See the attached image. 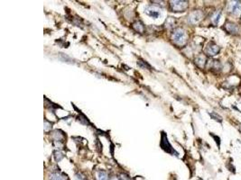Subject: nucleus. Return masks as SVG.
<instances>
[{
  "label": "nucleus",
  "mask_w": 241,
  "mask_h": 180,
  "mask_svg": "<svg viewBox=\"0 0 241 180\" xmlns=\"http://www.w3.org/2000/svg\"><path fill=\"white\" fill-rule=\"evenodd\" d=\"M171 8L173 12H184L188 8L187 1H171Z\"/></svg>",
  "instance_id": "nucleus-2"
},
{
  "label": "nucleus",
  "mask_w": 241,
  "mask_h": 180,
  "mask_svg": "<svg viewBox=\"0 0 241 180\" xmlns=\"http://www.w3.org/2000/svg\"><path fill=\"white\" fill-rule=\"evenodd\" d=\"M220 16H221V11H216V12L213 13V15H211L210 20H211V22H212L215 25H217L218 23L220 22Z\"/></svg>",
  "instance_id": "nucleus-9"
},
{
  "label": "nucleus",
  "mask_w": 241,
  "mask_h": 180,
  "mask_svg": "<svg viewBox=\"0 0 241 180\" xmlns=\"http://www.w3.org/2000/svg\"><path fill=\"white\" fill-rule=\"evenodd\" d=\"M173 41L178 45H183L186 43V33L182 28H176L173 32Z\"/></svg>",
  "instance_id": "nucleus-1"
},
{
  "label": "nucleus",
  "mask_w": 241,
  "mask_h": 180,
  "mask_svg": "<svg viewBox=\"0 0 241 180\" xmlns=\"http://www.w3.org/2000/svg\"><path fill=\"white\" fill-rule=\"evenodd\" d=\"M137 64H138V66L141 67L142 69H145V68H148V69H149V68H150V66H149L147 62H145V61H139L137 62Z\"/></svg>",
  "instance_id": "nucleus-14"
},
{
  "label": "nucleus",
  "mask_w": 241,
  "mask_h": 180,
  "mask_svg": "<svg viewBox=\"0 0 241 180\" xmlns=\"http://www.w3.org/2000/svg\"><path fill=\"white\" fill-rule=\"evenodd\" d=\"M195 62H196V64L199 66V68H203L205 66V64H206V58H205V56H203V55L198 56L196 58V60H195Z\"/></svg>",
  "instance_id": "nucleus-10"
},
{
  "label": "nucleus",
  "mask_w": 241,
  "mask_h": 180,
  "mask_svg": "<svg viewBox=\"0 0 241 180\" xmlns=\"http://www.w3.org/2000/svg\"><path fill=\"white\" fill-rule=\"evenodd\" d=\"M220 48L216 43H210L208 44V46L206 47L205 52L209 56H215V55H217L218 53L220 52Z\"/></svg>",
  "instance_id": "nucleus-6"
},
{
  "label": "nucleus",
  "mask_w": 241,
  "mask_h": 180,
  "mask_svg": "<svg viewBox=\"0 0 241 180\" xmlns=\"http://www.w3.org/2000/svg\"><path fill=\"white\" fill-rule=\"evenodd\" d=\"M225 29L231 34H237L239 32V25L230 21H227L225 23Z\"/></svg>",
  "instance_id": "nucleus-8"
},
{
  "label": "nucleus",
  "mask_w": 241,
  "mask_h": 180,
  "mask_svg": "<svg viewBox=\"0 0 241 180\" xmlns=\"http://www.w3.org/2000/svg\"><path fill=\"white\" fill-rule=\"evenodd\" d=\"M203 17V14L202 12L199 10H196L190 13L188 15V18H187V21H188L189 23H191V24H195L197 23H199Z\"/></svg>",
  "instance_id": "nucleus-3"
},
{
  "label": "nucleus",
  "mask_w": 241,
  "mask_h": 180,
  "mask_svg": "<svg viewBox=\"0 0 241 180\" xmlns=\"http://www.w3.org/2000/svg\"><path fill=\"white\" fill-rule=\"evenodd\" d=\"M145 13L148 16H150L154 19H157L158 17L160 16V10L155 6H147L146 9H145Z\"/></svg>",
  "instance_id": "nucleus-7"
},
{
  "label": "nucleus",
  "mask_w": 241,
  "mask_h": 180,
  "mask_svg": "<svg viewBox=\"0 0 241 180\" xmlns=\"http://www.w3.org/2000/svg\"><path fill=\"white\" fill-rule=\"evenodd\" d=\"M161 147L163 149H164L166 152L168 153H171V154H175L176 156H178V153L173 149V148L171 146V144L169 143V141H168L167 137L164 135V134H163V136H162V142H161Z\"/></svg>",
  "instance_id": "nucleus-4"
},
{
  "label": "nucleus",
  "mask_w": 241,
  "mask_h": 180,
  "mask_svg": "<svg viewBox=\"0 0 241 180\" xmlns=\"http://www.w3.org/2000/svg\"><path fill=\"white\" fill-rule=\"evenodd\" d=\"M54 154H55V159H56L57 161H60V160L63 158V153H61L60 151H57V152H55Z\"/></svg>",
  "instance_id": "nucleus-15"
},
{
  "label": "nucleus",
  "mask_w": 241,
  "mask_h": 180,
  "mask_svg": "<svg viewBox=\"0 0 241 180\" xmlns=\"http://www.w3.org/2000/svg\"><path fill=\"white\" fill-rule=\"evenodd\" d=\"M229 11L232 15H238L240 14L241 11V2L240 1H230L229 2Z\"/></svg>",
  "instance_id": "nucleus-5"
},
{
  "label": "nucleus",
  "mask_w": 241,
  "mask_h": 180,
  "mask_svg": "<svg viewBox=\"0 0 241 180\" xmlns=\"http://www.w3.org/2000/svg\"><path fill=\"white\" fill-rule=\"evenodd\" d=\"M97 180H107V175L105 171H99L97 173Z\"/></svg>",
  "instance_id": "nucleus-13"
},
{
  "label": "nucleus",
  "mask_w": 241,
  "mask_h": 180,
  "mask_svg": "<svg viewBox=\"0 0 241 180\" xmlns=\"http://www.w3.org/2000/svg\"><path fill=\"white\" fill-rule=\"evenodd\" d=\"M134 28L138 32H143L145 27H144V24L141 22H136V23H134Z\"/></svg>",
  "instance_id": "nucleus-12"
},
{
  "label": "nucleus",
  "mask_w": 241,
  "mask_h": 180,
  "mask_svg": "<svg viewBox=\"0 0 241 180\" xmlns=\"http://www.w3.org/2000/svg\"><path fill=\"white\" fill-rule=\"evenodd\" d=\"M65 177L59 173H53L50 176V180H65Z\"/></svg>",
  "instance_id": "nucleus-11"
}]
</instances>
